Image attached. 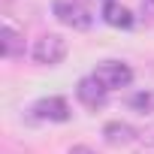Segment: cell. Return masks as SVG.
Instances as JSON below:
<instances>
[{"instance_id":"9","label":"cell","mask_w":154,"mask_h":154,"mask_svg":"<svg viewBox=\"0 0 154 154\" xmlns=\"http://www.w3.org/2000/svg\"><path fill=\"white\" fill-rule=\"evenodd\" d=\"M130 109L142 112V115H151L154 112V91H139L130 97Z\"/></svg>"},{"instance_id":"10","label":"cell","mask_w":154,"mask_h":154,"mask_svg":"<svg viewBox=\"0 0 154 154\" xmlns=\"http://www.w3.org/2000/svg\"><path fill=\"white\" fill-rule=\"evenodd\" d=\"M69 154H97L94 148H88V145H72L69 148Z\"/></svg>"},{"instance_id":"7","label":"cell","mask_w":154,"mask_h":154,"mask_svg":"<svg viewBox=\"0 0 154 154\" xmlns=\"http://www.w3.org/2000/svg\"><path fill=\"white\" fill-rule=\"evenodd\" d=\"M103 21L112 24V27H121V30H130V27H133V15H130V9H124L121 3H115V0L103 3Z\"/></svg>"},{"instance_id":"6","label":"cell","mask_w":154,"mask_h":154,"mask_svg":"<svg viewBox=\"0 0 154 154\" xmlns=\"http://www.w3.org/2000/svg\"><path fill=\"white\" fill-rule=\"evenodd\" d=\"M0 54L6 60H15V57L24 54V39L9 21H3V30H0Z\"/></svg>"},{"instance_id":"5","label":"cell","mask_w":154,"mask_h":154,"mask_svg":"<svg viewBox=\"0 0 154 154\" xmlns=\"http://www.w3.org/2000/svg\"><path fill=\"white\" fill-rule=\"evenodd\" d=\"M75 97H79V103L88 106V109H100L106 103V88L94 79V75H85V79L75 85Z\"/></svg>"},{"instance_id":"1","label":"cell","mask_w":154,"mask_h":154,"mask_svg":"<svg viewBox=\"0 0 154 154\" xmlns=\"http://www.w3.org/2000/svg\"><path fill=\"white\" fill-rule=\"evenodd\" d=\"M66 57V39L60 33H45L33 42V60L42 66H54Z\"/></svg>"},{"instance_id":"4","label":"cell","mask_w":154,"mask_h":154,"mask_svg":"<svg viewBox=\"0 0 154 154\" xmlns=\"http://www.w3.org/2000/svg\"><path fill=\"white\" fill-rule=\"evenodd\" d=\"M33 115L39 121H69V106L63 97H42L33 103Z\"/></svg>"},{"instance_id":"8","label":"cell","mask_w":154,"mask_h":154,"mask_svg":"<svg viewBox=\"0 0 154 154\" xmlns=\"http://www.w3.org/2000/svg\"><path fill=\"white\" fill-rule=\"evenodd\" d=\"M103 136H106V142H112V145H124V142H133V139H136V130H133L130 124H124V121H109V124L103 127Z\"/></svg>"},{"instance_id":"3","label":"cell","mask_w":154,"mask_h":154,"mask_svg":"<svg viewBox=\"0 0 154 154\" xmlns=\"http://www.w3.org/2000/svg\"><path fill=\"white\" fill-rule=\"evenodd\" d=\"M51 12L57 15L60 24H66V27H72V30H88V27H91L88 9L79 6V3H72V0H54V3H51Z\"/></svg>"},{"instance_id":"2","label":"cell","mask_w":154,"mask_h":154,"mask_svg":"<svg viewBox=\"0 0 154 154\" xmlns=\"http://www.w3.org/2000/svg\"><path fill=\"white\" fill-rule=\"evenodd\" d=\"M94 79L106 88V91H115V88H127L133 82V69L121 60H106L94 69Z\"/></svg>"},{"instance_id":"11","label":"cell","mask_w":154,"mask_h":154,"mask_svg":"<svg viewBox=\"0 0 154 154\" xmlns=\"http://www.w3.org/2000/svg\"><path fill=\"white\" fill-rule=\"evenodd\" d=\"M106 3H109V0H106Z\"/></svg>"}]
</instances>
